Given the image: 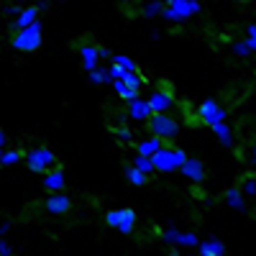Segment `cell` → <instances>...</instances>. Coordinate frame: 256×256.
I'll return each mask as SVG.
<instances>
[{"label":"cell","instance_id":"cell-1","mask_svg":"<svg viewBox=\"0 0 256 256\" xmlns=\"http://www.w3.org/2000/svg\"><path fill=\"white\" fill-rule=\"evenodd\" d=\"M202 10V3L200 0H164V10H162V18L166 24H184L192 16H198Z\"/></svg>","mask_w":256,"mask_h":256},{"label":"cell","instance_id":"cell-2","mask_svg":"<svg viewBox=\"0 0 256 256\" xmlns=\"http://www.w3.org/2000/svg\"><path fill=\"white\" fill-rule=\"evenodd\" d=\"M187 162V152L180 146H162L159 152L152 156V164H154V172H162V174H172V172H180V166Z\"/></svg>","mask_w":256,"mask_h":256},{"label":"cell","instance_id":"cell-3","mask_svg":"<svg viewBox=\"0 0 256 256\" xmlns=\"http://www.w3.org/2000/svg\"><path fill=\"white\" fill-rule=\"evenodd\" d=\"M41 44H44V24H41V20H36L34 26H28L24 31L13 34V38H10V46L16 52H24V54L36 52Z\"/></svg>","mask_w":256,"mask_h":256},{"label":"cell","instance_id":"cell-4","mask_svg":"<svg viewBox=\"0 0 256 256\" xmlns=\"http://www.w3.org/2000/svg\"><path fill=\"white\" fill-rule=\"evenodd\" d=\"M146 126H148V136H156L162 144L174 141L180 136V131H182L180 120L172 118V116H152Z\"/></svg>","mask_w":256,"mask_h":256},{"label":"cell","instance_id":"cell-5","mask_svg":"<svg viewBox=\"0 0 256 256\" xmlns=\"http://www.w3.org/2000/svg\"><path fill=\"white\" fill-rule=\"evenodd\" d=\"M24 159H26L28 169H31V172H36V174H46V172H52V169L56 166V154L52 152L49 146L28 148V152L24 154Z\"/></svg>","mask_w":256,"mask_h":256},{"label":"cell","instance_id":"cell-6","mask_svg":"<svg viewBox=\"0 0 256 256\" xmlns=\"http://www.w3.org/2000/svg\"><path fill=\"white\" fill-rule=\"evenodd\" d=\"M195 116H198V120H200L202 126L212 128L216 123H226V118H228V110L223 108V105H220L216 98H205V100L198 105Z\"/></svg>","mask_w":256,"mask_h":256},{"label":"cell","instance_id":"cell-7","mask_svg":"<svg viewBox=\"0 0 256 256\" xmlns=\"http://www.w3.org/2000/svg\"><path fill=\"white\" fill-rule=\"evenodd\" d=\"M146 102H148V108H152L154 116H169V110L174 108L177 100H174V92H169L166 88H154L148 92Z\"/></svg>","mask_w":256,"mask_h":256},{"label":"cell","instance_id":"cell-8","mask_svg":"<svg viewBox=\"0 0 256 256\" xmlns=\"http://www.w3.org/2000/svg\"><path fill=\"white\" fill-rule=\"evenodd\" d=\"M180 174H184L190 182H195V184H202L208 172H205V162L198 159V156H187V162L180 166Z\"/></svg>","mask_w":256,"mask_h":256},{"label":"cell","instance_id":"cell-9","mask_svg":"<svg viewBox=\"0 0 256 256\" xmlns=\"http://www.w3.org/2000/svg\"><path fill=\"white\" fill-rule=\"evenodd\" d=\"M126 116H128V120H134V123H148V118H152L154 113H152V108H148L146 98H141V95H138L136 100L128 102Z\"/></svg>","mask_w":256,"mask_h":256},{"label":"cell","instance_id":"cell-10","mask_svg":"<svg viewBox=\"0 0 256 256\" xmlns=\"http://www.w3.org/2000/svg\"><path fill=\"white\" fill-rule=\"evenodd\" d=\"M44 208H46V212H52V216H67V212L72 210V198L64 195V192H56V195L46 198Z\"/></svg>","mask_w":256,"mask_h":256},{"label":"cell","instance_id":"cell-11","mask_svg":"<svg viewBox=\"0 0 256 256\" xmlns=\"http://www.w3.org/2000/svg\"><path fill=\"white\" fill-rule=\"evenodd\" d=\"M44 187L52 192V195H56V192H64V187H67V172H64L62 166H54L52 172L44 174Z\"/></svg>","mask_w":256,"mask_h":256},{"label":"cell","instance_id":"cell-12","mask_svg":"<svg viewBox=\"0 0 256 256\" xmlns=\"http://www.w3.org/2000/svg\"><path fill=\"white\" fill-rule=\"evenodd\" d=\"M80 59H82V67H84L88 74L100 67V56H98V46L95 44H82L80 46Z\"/></svg>","mask_w":256,"mask_h":256},{"label":"cell","instance_id":"cell-13","mask_svg":"<svg viewBox=\"0 0 256 256\" xmlns=\"http://www.w3.org/2000/svg\"><path fill=\"white\" fill-rule=\"evenodd\" d=\"M38 20V8L36 6H28V8H24L18 13V18H13V24H10V28L18 34V31H24V28H28V26H34Z\"/></svg>","mask_w":256,"mask_h":256},{"label":"cell","instance_id":"cell-14","mask_svg":"<svg viewBox=\"0 0 256 256\" xmlns=\"http://www.w3.org/2000/svg\"><path fill=\"white\" fill-rule=\"evenodd\" d=\"M198 251L200 256H226V244L216 236H208L198 244Z\"/></svg>","mask_w":256,"mask_h":256},{"label":"cell","instance_id":"cell-15","mask_svg":"<svg viewBox=\"0 0 256 256\" xmlns=\"http://www.w3.org/2000/svg\"><path fill=\"white\" fill-rule=\"evenodd\" d=\"M134 228H136V210L134 208H120V220H118L116 230H120L123 236H131Z\"/></svg>","mask_w":256,"mask_h":256},{"label":"cell","instance_id":"cell-16","mask_svg":"<svg viewBox=\"0 0 256 256\" xmlns=\"http://www.w3.org/2000/svg\"><path fill=\"white\" fill-rule=\"evenodd\" d=\"M162 146H166V144H162L156 136H146V138H141L138 144H136V154H141V156H148L152 159Z\"/></svg>","mask_w":256,"mask_h":256},{"label":"cell","instance_id":"cell-17","mask_svg":"<svg viewBox=\"0 0 256 256\" xmlns=\"http://www.w3.org/2000/svg\"><path fill=\"white\" fill-rule=\"evenodd\" d=\"M223 200H226V205H228V208L238 210V212H244V210H246V198L241 195V190H238V187H228V190L223 192Z\"/></svg>","mask_w":256,"mask_h":256},{"label":"cell","instance_id":"cell-18","mask_svg":"<svg viewBox=\"0 0 256 256\" xmlns=\"http://www.w3.org/2000/svg\"><path fill=\"white\" fill-rule=\"evenodd\" d=\"M210 131L218 136V141H220L226 148H230L233 144H236V136H233V128H230L228 123H216V126L210 128Z\"/></svg>","mask_w":256,"mask_h":256},{"label":"cell","instance_id":"cell-19","mask_svg":"<svg viewBox=\"0 0 256 256\" xmlns=\"http://www.w3.org/2000/svg\"><path fill=\"white\" fill-rule=\"evenodd\" d=\"M120 82L126 84L128 90H134V92H141V88H144V84H146V80H144L141 74H134V72H123Z\"/></svg>","mask_w":256,"mask_h":256},{"label":"cell","instance_id":"cell-20","mask_svg":"<svg viewBox=\"0 0 256 256\" xmlns=\"http://www.w3.org/2000/svg\"><path fill=\"white\" fill-rule=\"evenodd\" d=\"M123 174H126L128 184H134V187H144V184H148V177H146V174H141L138 169H134L131 164H128V166L123 169Z\"/></svg>","mask_w":256,"mask_h":256},{"label":"cell","instance_id":"cell-21","mask_svg":"<svg viewBox=\"0 0 256 256\" xmlns=\"http://www.w3.org/2000/svg\"><path fill=\"white\" fill-rule=\"evenodd\" d=\"M110 64H118L123 72H134V74H138V64H136L131 56H126V54H113V62H110Z\"/></svg>","mask_w":256,"mask_h":256},{"label":"cell","instance_id":"cell-22","mask_svg":"<svg viewBox=\"0 0 256 256\" xmlns=\"http://www.w3.org/2000/svg\"><path fill=\"white\" fill-rule=\"evenodd\" d=\"M198 244H200V236L195 230H180L177 246H182V248H198Z\"/></svg>","mask_w":256,"mask_h":256},{"label":"cell","instance_id":"cell-23","mask_svg":"<svg viewBox=\"0 0 256 256\" xmlns=\"http://www.w3.org/2000/svg\"><path fill=\"white\" fill-rule=\"evenodd\" d=\"M131 166H134V169H138V172H141V174H146V177H152V174H154V164H152V159H148V156L136 154Z\"/></svg>","mask_w":256,"mask_h":256},{"label":"cell","instance_id":"cell-24","mask_svg":"<svg viewBox=\"0 0 256 256\" xmlns=\"http://www.w3.org/2000/svg\"><path fill=\"white\" fill-rule=\"evenodd\" d=\"M24 159V152H18V148H3V154H0V164L3 166H13Z\"/></svg>","mask_w":256,"mask_h":256},{"label":"cell","instance_id":"cell-25","mask_svg":"<svg viewBox=\"0 0 256 256\" xmlns=\"http://www.w3.org/2000/svg\"><path fill=\"white\" fill-rule=\"evenodd\" d=\"M162 10H164V0H152V3H144L141 16L144 18H156V16H162Z\"/></svg>","mask_w":256,"mask_h":256},{"label":"cell","instance_id":"cell-26","mask_svg":"<svg viewBox=\"0 0 256 256\" xmlns=\"http://www.w3.org/2000/svg\"><path fill=\"white\" fill-rule=\"evenodd\" d=\"M113 90H116V95H118L120 100H126V102H131V100H136V98H138V92L128 90V88H126V84H123L120 80H116V82H113Z\"/></svg>","mask_w":256,"mask_h":256},{"label":"cell","instance_id":"cell-27","mask_svg":"<svg viewBox=\"0 0 256 256\" xmlns=\"http://www.w3.org/2000/svg\"><path fill=\"white\" fill-rule=\"evenodd\" d=\"M177 238H180V228H177V226L162 228V241H164L166 246H177Z\"/></svg>","mask_w":256,"mask_h":256},{"label":"cell","instance_id":"cell-28","mask_svg":"<svg viewBox=\"0 0 256 256\" xmlns=\"http://www.w3.org/2000/svg\"><path fill=\"white\" fill-rule=\"evenodd\" d=\"M88 77H90L92 84H108V82H110V77H108V67H98V70L90 72Z\"/></svg>","mask_w":256,"mask_h":256},{"label":"cell","instance_id":"cell-29","mask_svg":"<svg viewBox=\"0 0 256 256\" xmlns=\"http://www.w3.org/2000/svg\"><path fill=\"white\" fill-rule=\"evenodd\" d=\"M238 190H241V195H244V198H254V195H256V174L246 177V180L241 182Z\"/></svg>","mask_w":256,"mask_h":256},{"label":"cell","instance_id":"cell-30","mask_svg":"<svg viewBox=\"0 0 256 256\" xmlns=\"http://www.w3.org/2000/svg\"><path fill=\"white\" fill-rule=\"evenodd\" d=\"M113 134H116L118 141H123V144H134V131H131L128 126H116Z\"/></svg>","mask_w":256,"mask_h":256},{"label":"cell","instance_id":"cell-31","mask_svg":"<svg viewBox=\"0 0 256 256\" xmlns=\"http://www.w3.org/2000/svg\"><path fill=\"white\" fill-rule=\"evenodd\" d=\"M244 41H246V46H248L251 54H254V52H256V24H248V26H246V38H244Z\"/></svg>","mask_w":256,"mask_h":256},{"label":"cell","instance_id":"cell-32","mask_svg":"<svg viewBox=\"0 0 256 256\" xmlns=\"http://www.w3.org/2000/svg\"><path fill=\"white\" fill-rule=\"evenodd\" d=\"M233 54L246 59V56H251V49L246 46V41H233Z\"/></svg>","mask_w":256,"mask_h":256},{"label":"cell","instance_id":"cell-33","mask_svg":"<svg viewBox=\"0 0 256 256\" xmlns=\"http://www.w3.org/2000/svg\"><path fill=\"white\" fill-rule=\"evenodd\" d=\"M118 220H120V208H116V210H108V212H105V223H108L110 228H118Z\"/></svg>","mask_w":256,"mask_h":256},{"label":"cell","instance_id":"cell-34","mask_svg":"<svg viewBox=\"0 0 256 256\" xmlns=\"http://www.w3.org/2000/svg\"><path fill=\"white\" fill-rule=\"evenodd\" d=\"M16 254V248L10 246V241L8 238H0V256H13Z\"/></svg>","mask_w":256,"mask_h":256},{"label":"cell","instance_id":"cell-35","mask_svg":"<svg viewBox=\"0 0 256 256\" xmlns=\"http://www.w3.org/2000/svg\"><path fill=\"white\" fill-rule=\"evenodd\" d=\"M20 10H24V8H20V6H16V3H13V6H6V8H3V13H6L8 18H18V13H20Z\"/></svg>","mask_w":256,"mask_h":256},{"label":"cell","instance_id":"cell-36","mask_svg":"<svg viewBox=\"0 0 256 256\" xmlns=\"http://www.w3.org/2000/svg\"><path fill=\"white\" fill-rule=\"evenodd\" d=\"M98 56L100 59H113V52L108 46H98Z\"/></svg>","mask_w":256,"mask_h":256},{"label":"cell","instance_id":"cell-37","mask_svg":"<svg viewBox=\"0 0 256 256\" xmlns=\"http://www.w3.org/2000/svg\"><path fill=\"white\" fill-rule=\"evenodd\" d=\"M10 230V220H6V223H0V238H6V233Z\"/></svg>","mask_w":256,"mask_h":256},{"label":"cell","instance_id":"cell-38","mask_svg":"<svg viewBox=\"0 0 256 256\" xmlns=\"http://www.w3.org/2000/svg\"><path fill=\"white\" fill-rule=\"evenodd\" d=\"M49 6H52V3H49V0H38V3H36V8H38V13H41V10H46Z\"/></svg>","mask_w":256,"mask_h":256},{"label":"cell","instance_id":"cell-39","mask_svg":"<svg viewBox=\"0 0 256 256\" xmlns=\"http://www.w3.org/2000/svg\"><path fill=\"white\" fill-rule=\"evenodd\" d=\"M6 141H8V136H6V131H0V152H3V146H6Z\"/></svg>","mask_w":256,"mask_h":256},{"label":"cell","instance_id":"cell-40","mask_svg":"<svg viewBox=\"0 0 256 256\" xmlns=\"http://www.w3.org/2000/svg\"><path fill=\"white\" fill-rule=\"evenodd\" d=\"M251 166H256V146H254V154H251Z\"/></svg>","mask_w":256,"mask_h":256},{"label":"cell","instance_id":"cell-41","mask_svg":"<svg viewBox=\"0 0 256 256\" xmlns=\"http://www.w3.org/2000/svg\"><path fill=\"white\" fill-rule=\"evenodd\" d=\"M172 256H184V254H180V251H172Z\"/></svg>","mask_w":256,"mask_h":256},{"label":"cell","instance_id":"cell-42","mask_svg":"<svg viewBox=\"0 0 256 256\" xmlns=\"http://www.w3.org/2000/svg\"><path fill=\"white\" fill-rule=\"evenodd\" d=\"M0 154H3V152H0ZM0 169H3V164H0Z\"/></svg>","mask_w":256,"mask_h":256},{"label":"cell","instance_id":"cell-43","mask_svg":"<svg viewBox=\"0 0 256 256\" xmlns=\"http://www.w3.org/2000/svg\"><path fill=\"white\" fill-rule=\"evenodd\" d=\"M0 38H3V36H0Z\"/></svg>","mask_w":256,"mask_h":256}]
</instances>
